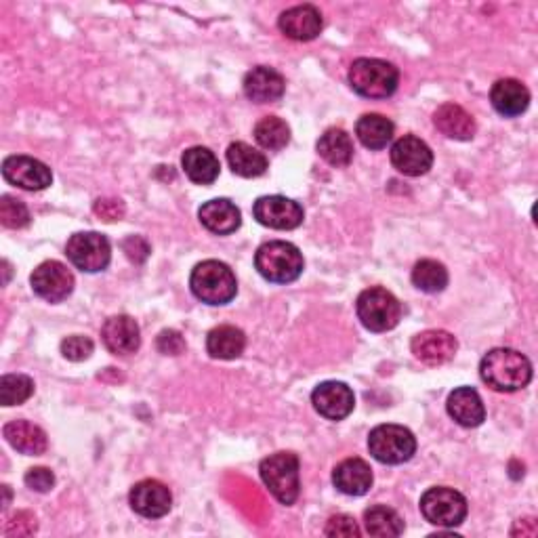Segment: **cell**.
Wrapping results in <instances>:
<instances>
[{"instance_id":"6da1fadb","label":"cell","mask_w":538,"mask_h":538,"mask_svg":"<svg viewBox=\"0 0 538 538\" xmlns=\"http://www.w3.org/2000/svg\"><path fill=\"white\" fill-rule=\"evenodd\" d=\"M480 377L494 391L513 393L532 381V364L520 351L496 347L482 358Z\"/></svg>"},{"instance_id":"7a4b0ae2","label":"cell","mask_w":538,"mask_h":538,"mask_svg":"<svg viewBox=\"0 0 538 538\" xmlns=\"http://www.w3.org/2000/svg\"><path fill=\"white\" fill-rule=\"evenodd\" d=\"M349 87L366 99H387L398 89L400 72L389 61L360 57L349 68Z\"/></svg>"},{"instance_id":"3957f363","label":"cell","mask_w":538,"mask_h":538,"mask_svg":"<svg viewBox=\"0 0 538 538\" xmlns=\"http://www.w3.org/2000/svg\"><path fill=\"white\" fill-rule=\"evenodd\" d=\"M190 288L194 297L206 305H227L238 293V282L230 265L209 259L194 267Z\"/></svg>"},{"instance_id":"277c9868","label":"cell","mask_w":538,"mask_h":538,"mask_svg":"<svg viewBox=\"0 0 538 538\" xmlns=\"http://www.w3.org/2000/svg\"><path fill=\"white\" fill-rule=\"evenodd\" d=\"M299 457L295 452H276L261 461L259 473L265 488L272 492L274 499L286 507L297 503L301 494L299 478Z\"/></svg>"},{"instance_id":"5b68a950","label":"cell","mask_w":538,"mask_h":538,"mask_svg":"<svg viewBox=\"0 0 538 538\" xmlns=\"http://www.w3.org/2000/svg\"><path fill=\"white\" fill-rule=\"evenodd\" d=\"M255 267L267 282L288 284L295 282L303 274L305 261L295 244L284 240H272L259 246V251L255 255Z\"/></svg>"},{"instance_id":"8992f818","label":"cell","mask_w":538,"mask_h":538,"mask_svg":"<svg viewBox=\"0 0 538 538\" xmlns=\"http://www.w3.org/2000/svg\"><path fill=\"white\" fill-rule=\"evenodd\" d=\"M356 314L362 326L370 333H387L393 330L402 320V305L381 286L366 288L356 301Z\"/></svg>"},{"instance_id":"52a82bcc","label":"cell","mask_w":538,"mask_h":538,"mask_svg":"<svg viewBox=\"0 0 538 538\" xmlns=\"http://www.w3.org/2000/svg\"><path fill=\"white\" fill-rule=\"evenodd\" d=\"M368 450L383 465L408 463L417 452V438L404 425H379L370 431Z\"/></svg>"},{"instance_id":"ba28073f","label":"cell","mask_w":538,"mask_h":538,"mask_svg":"<svg viewBox=\"0 0 538 538\" xmlns=\"http://www.w3.org/2000/svg\"><path fill=\"white\" fill-rule=\"evenodd\" d=\"M469 511L467 499L448 486L429 488L421 496V513L425 520L438 528H457L465 522Z\"/></svg>"},{"instance_id":"9c48e42d","label":"cell","mask_w":538,"mask_h":538,"mask_svg":"<svg viewBox=\"0 0 538 538\" xmlns=\"http://www.w3.org/2000/svg\"><path fill=\"white\" fill-rule=\"evenodd\" d=\"M66 255L80 272L97 274L110 265V240L97 232H78L66 244Z\"/></svg>"},{"instance_id":"30bf717a","label":"cell","mask_w":538,"mask_h":538,"mask_svg":"<svg viewBox=\"0 0 538 538\" xmlns=\"http://www.w3.org/2000/svg\"><path fill=\"white\" fill-rule=\"evenodd\" d=\"M30 284L36 297L49 303H61L74 291V276L61 261H45L32 272Z\"/></svg>"},{"instance_id":"8fae6325","label":"cell","mask_w":538,"mask_h":538,"mask_svg":"<svg viewBox=\"0 0 538 538\" xmlns=\"http://www.w3.org/2000/svg\"><path fill=\"white\" fill-rule=\"evenodd\" d=\"M255 219L272 230H297L303 223L301 204L286 196H263L253 206Z\"/></svg>"},{"instance_id":"7c38bea8","label":"cell","mask_w":538,"mask_h":538,"mask_svg":"<svg viewBox=\"0 0 538 538\" xmlns=\"http://www.w3.org/2000/svg\"><path fill=\"white\" fill-rule=\"evenodd\" d=\"M3 177L11 185L28 190L40 192L47 190L53 183V173L45 162H40L32 156H9L3 162Z\"/></svg>"},{"instance_id":"4fadbf2b","label":"cell","mask_w":538,"mask_h":538,"mask_svg":"<svg viewBox=\"0 0 538 538\" xmlns=\"http://www.w3.org/2000/svg\"><path fill=\"white\" fill-rule=\"evenodd\" d=\"M393 169L406 177H421L433 167V152L427 143L415 135H404L391 148Z\"/></svg>"},{"instance_id":"5bb4252c","label":"cell","mask_w":538,"mask_h":538,"mask_svg":"<svg viewBox=\"0 0 538 538\" xmlns=\"http://www.w3.org/2000/svg\"><path fill=\"white\" fill-rule=\"evenodd\" d=\"M312 404L328 421L347 419L356 406V396L349 385L341 381H324L312 393Z\"/></svg>"},{"instance_id":"9a60e30c","label":"cell","mask_w":538,"mask_h":538,"mask_svg":"<svg viewBox=\"0 0 538 538\" xmlns=\"http://www.w3.org/2000/svg\"><path fill=\"white\" fill-rule=\"evenodd\" d=\"M410 349L425 366H442L457 354L459 343L457 337L450 335L448 330H425V333H419L412 339Z\"/></svg>"},{"instance_id":"2e32d148","label":"cell","mask_w":538,"mask_h":538,"mask_svg":"<svg viewBox=\"0 0 538 538\" xmlns=\"http://www.w3.org/2000/svg\"><path fill=\"white\" fill-rule=\"evenodd\" d=\"M129 503L135 513L148 520H158L164 517L173 507L171 490L158 480H143L131 488Z\"/></svg>"},{"instance_id":"e0dca14e","label":"cell","mask_w":538,"mask_h":538,"mask_svg":"<svg viewBox=\"0 0 538 538\" xmlns=\"http://www.w3.org/2000/svg\"><path fill=\"white\" fill-rule=\"evenodd\" d=\"M278 28L286 38L307 43V40H314L320 36L324 28V19L314 5H299L293 9H286L280 15Z\"/></svg>"},{"instance_id":"ac0fdd59","label":"cell","mask_w":538,"mask_h":538,"mask_svg":"<svg viewBox=\"0 0 538 538\" xmlns=\"http://www.w3.org/2000/svg\"><path fill=\"white\" fill-rule=\"evenodd\" d=\"M101 339L110 354L131 356L141 345V330L131 316H112L101 328Z\"/></svg>"},{"instance_id":"d6986e66","label":"cell","mask_w":538,"mask_h":538,"mask_svg":"<svg viewBox=\"0 0 538 538\" xmlns=\"http://www.w3.org/2000/svg\"><path fill=\"white\" fill-rule=\"evenodd\" d=\"M242 87L244 95L253 103H274L282 99L286 91V80L274 68L259 66L244 76Z\"/></svg>"},{"instance_id":"ffe728a7","label":"cell","mask_w":538,"mask_h":538,"mask_svg":"<svg viewBox=\"0 0 538 538\" xmlns=\"http://www.w3.org/2000/svg\"><path fill=\"white\" fill-rule=\"evenodd\" d=\"M448 415L461 427H480L486 421V406L473 387H457L446 400Z\"/></svg>"},{"instance_id":"44dd1931","label":"cell","mask_w":538,"mask_h":538,"mask_svg":"<svg viewBox=\"0 0 538 538\" xmlns=\"http://www.w3.org/2000/svg\"><path fill=\"white\" fill-rule=\"evenodd\" d=\"M198 219L206 227V230L217 234V236H230L242 225L240 209L227 198H217L211 202H204L198 211Z\"/></svg>"},{"instance_id":"7402d4cb","label":"cell","mask_w":538,"mask_h":538,"mask_svg":"<svg viewBox=\"0 0 538 538\" xmlns=\"http://www.w3.org/2000/svg\"><path fill=\"white\" fill-rule=\"evenodd\" d=\"M490 101L494 110L505 118L522 116L530 106V91L526 89L524 82L515 78H503L496 80L490 91Z\"/></svg>"},{"instance_id":"603a6c76","label":"cell","mask_w":538,"mask_h":538,"mask_svg":"<svg viewBox=\"0 0 538 538\" xmlns=\"http://www.w3.org/2000/svg\"><path fill=\"white\" fill-rule=\"evenodd\" d=\"M372 469L362 459H345L333 471V484L347 496H364L372 488Z\"/></svg>"},{"instance_id":"cb8c5ba5","label":"cell","mask_w":538,"mask_h":538,"mask_svg":"<svg viewBox=\"0 0 538 538\" xmlns=\"http://www.w3.org/2000/svg\"><path fill=\"white\" fill-rule=\"evenodd\" d=\"M3 433H5V440L17 452L28 454V457H40V454L47 452V446H49L47 433L30 421H24V419L11 421L5 425Z\"/></svg>"},{"instance_id":"d4e9b609","label":"cell","mask_w":538,"mask_h":538,"mask_svg":"<svg viewBox=\"0 0 538 538\" xmlns=\"http://www.w3.org/2000/svg\"><path fill=\"white\" fill-rule=\"evenodd\" d=\"M433 124H436L440 133L457 141H469L478 131L473 116L465 108L457 106V103H442L436 114H433Z\"/></svg>"},{"instance_id":"484cf974","label":"cell","mask_w":538,"mask_h":538,"mask_svg":"<svg viewBox=\"0 0 538 538\" xmlns=\"http://www.w3.org/2000/svg\"><path fill=\"white\" fill-rule=\"evenodd\" d=\"M181 167L185 175H188V179L198 185L215 183L221 173L219 158L209 148H202V146L185 150L181 156Z\"/></svg>"},{"instance_id":"4316f807","label":"cell","mask_w":538,"mask_h":538,"mask_svg":"<svg viewBox=\"0 0 538 538\" xmlns=\"http://www.w3.org/2000/svg\"><path fill=\"white\" fill-rule=\"evenodd\" d=\"M246 347V337L236 326H217L213 328L209 337H206V351L215 360H236L242 356Z\"/></svg>"},{"instance_id":"83f0119b","label":"cell","mask_w":538,"mask_h":538,"mask_svg":"<svg viewBox=\"0 0 538 538\" xmlns=\"http://www.w3.org/2000/svg\"><path fill=\"white\" fill-rule=\"evenodd\" d=\"M227 164L234 171V175L244 177V179H255L265 175L267 171V158L263 152L255 150L253 146H248L244 141H236L227 148Z\"/></svg>"},{"instance_id":"f1b7e54d","label":"cell","mask_w":538,"mask_h":538,"mask_svg":"<svg viewBox=\"0 0 538 538\" xmlns=\"http://www.w3.org/2000/svg\"><path fill=\"white\" fill-rule=\"evenodd\" d=\"M318 154L335 169L349 167V162L354 160V141L343 129H328L318 139Z\"/></svg>"},{"instance_id":"f546056e","label":"cell","mask_w":538,"mask_h":538,"mask_svg":"<svg viewBox=\"0 0 538 538\" xmlns=\"http://www.w3.org/2000/svg\"><path fill=\"white\" fill-rule=\"evenodd\" d=\"M393 122L383 114H364L356 122V135L368 150H383L393 139Z\"/></svg>"},{"instance_id":"4dcf8cb0","label":"cell","mask_w":538,"mask_h":538,"mask_svg":"<svg viewBox=\"0 0 538 538\" xmlns=\"http://www.w3.org/2000/svg\"><path fill=\"white\" fill-rule=\"evenodd\" d=\"M364 526L370 536L377 538H396L404 532V520L385 505H375L364 511Z\"/></svg>"},{"instance_id":"1f68e13d","label":"cell","mask_w":538,"mask_h":538,"mask_svg":"<svg viewBox=\"0 0 538 538\" xmlns=\"http://www.w3.org/2000/svg\"><path fill=\"white\" fill-rule=\"evenodd\" d=\"M255 139L263 150L278 152L286 148L288 141H291V127L278 116H265L257 122Z\"/></svg>"},{"instance_id":"d6a6232c","label":"cell","mask_w":538,"mask_h":538,"mask_svg":"<svg viewBox=\"0 0 538 538\" xmlns=\"http://www.w3.org/2000/svg\"><path fill=\"white\" fill-rule=\"evenodd\" d=\"M412 284L429 295L442 293L448 286V269L440 261L423 259L412 269Z\"/></svg>"},{"instance_id":"836d02e7","label":"cell","mask_w":538,"mask_h":538,"mask_svg":"<svg viewBox=\"0 0 538 538\" xmlns=\"http://www.w3.org/2000/svg\"><path fill=\"white\" fill-rule=\"evenodd\" d=\"M34 381L28 375H5L0 379V400L5 406H19L32 398Z\"/></svg>"},{"instance_id":"e575fe53","label":"cell","mask_w":538,"mask_h":538,"mask_svg":"<svg viewBox=\"0 0 538 538\" xmlns=\"http://www.w3.org/2000/svg\"><path fill=\"white\" fill-rule=\"evenodd\" d=\"M30 219L28 206L22 200L9 194L0 198V223L9 227V230H24L30 225Z\"/></svg>"},{"instance_id":"d590c367","label":"cell","mask_w":538,"mask_h":538,"mask_svg":"<svg viewBox=\"0 0 538 538\" xmlns=\"http://www.w3.org/2000/svg\"><path fill=\"white\" fill-rule=\"evenodd\" d=\"M93 341L89 337L82 335H74L61 341V354H64L66 360L70 362H85L91 358L93 354Z\"/></svg>"},{"instance_id":"8d00e7d4","label":"cell","mask_w":538,"mask_h":538,"mask_svg":"<svg viewBox=\"0 0 538 538\" xmlns=\"http://www.w3.org/2000/svg\"><path fill=\"white\" fill-rule=\"evenodd\" d=\"M324 534L333 536V538H358L360 536V526H358V522L354 520V517L341 513V515L330 517L326 528H324Z\"/></svg>"},{"instance_id":"74e56055","label":"cell","mask_w":538,"mask_h":538,"mask_svg":"<svg viewBox=\"0 0 538 538\" xmlns=\"http://www.w3.org/2000/svg\"><path fill=\"white\" fill-rule=\"evenodd\" d=\"M24 482L30 490L49 492L55 486V473L47 467H32V469H28Z\"/></svg>"},{"instance_id":"f35d334b","label":"cell","mask_w":538,"mask_h":538,"mask_svg":"<svg viewBox=\"0 0 538 538\" xmlns=\"http://www.w3.org/2000/svg\"><path fill=\"white\" fill-rule=\"evenodd\" d=\"M156 347L164 356H179L185 351V339L177 330H162L156 339Z\"/></svg>"},{"instance_id":"ab89813d","label":"cell","mask_w":538,"mask_h":538,"mask_svg":"<svg viewBox=\"0 0 538 538\" xmlns=\"http://www.w3.org/2000/svg\"><path fill=\"white\" fill-rule=\"evenodd\" d=\"M93 213L103 221H120L124 217V204L118 198H99L93 204Z\"/></svg>"},{"instance_id":"60d3db41","label":"cell","mask_w":538,"mask_h":538,"mask_svg":"<svg viewBox=\"0 0 538 538\" xmlns=\"http://www.w3.org/2000/svg\"><path fill=\"white\" fill-rule=\"evenodd\" d=\"M122 248H124V253H127V257L133 263H143L150 257V244L143 238H139V236H131V238L124 240Z\"/></svg>"},{"instance_id":"b9f144b4","label":"cell","mask_w":538,"mask_h":538,"mask_svg":"<svg viewBox=\"0 0 538 538\" xmlns=\"http://www.w3.org/2000/svg\"><path fill=\"white\" fill-rule=\"evenodd\" d=\"M5 532L9 536H28V534H34L36 532V520L30 515V513H24V511H19L15 517H13V522L7 524Z\"/></svg>"}]
</instances>
